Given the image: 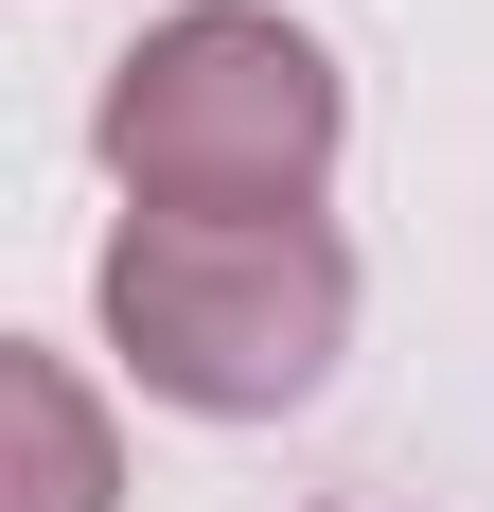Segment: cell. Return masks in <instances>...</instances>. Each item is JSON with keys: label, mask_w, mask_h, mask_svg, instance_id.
I'll return each mask as SVG.
<instances>
[{"label": "cell", "mask_w": 494, "mask_h": 512, "mask_svg": "<svg viewBox=\"0 0 494 512\" xmlns=\"http://www.w3.org/2000/svg\"><path fill=\"white\" fill-rule=\"evenodd\" d=\"M106 159L142 212H318L336 177V71L265 0H177L106 71Z\"/></svg>", "instance_id": "7a4b0ae2"}, {"label": "cell", "mask_w": 494, "mask_h": 512, "mask_svg": "<svg viewBox=\"0 0 494 512\" xmlns=\"http://www.w3.org/2000/svg\"><path fill=\"white\" fill-rule=\"evenodd\" d=\"M0 407H18V512H106V424L71 389V354H18Z\"/></svg>", "instance_id": "3957f363"}, {"label": "cell", "mask_w": 494, "mask_h": 512, "mask_svg": "<svg viewBox=\"0 0 494 512\" xmlns=\"http://www.w3.org/2000/svg\"><path fill=\"white\" fill-rule=\"evenodd\" d=\"M106 336L159 407H300L353 336V248L318 212H124L106 248Z\"/></svg>", "instance_id": "6da1fadb"}]
</instances>
